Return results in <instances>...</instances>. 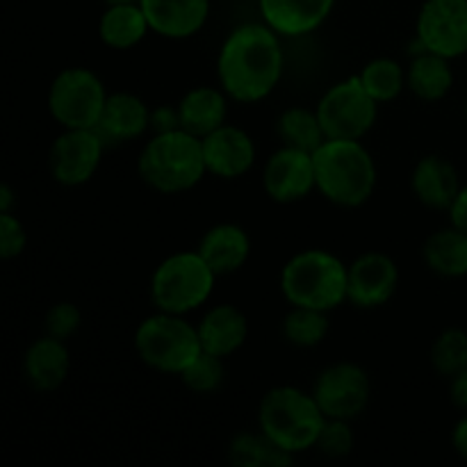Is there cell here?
<instances>
[{"mask_svg":"<svg viewBox=\"0 0 467 467\" xmlns=\"http://www.w3.org/2000/svg\"><path fill=\"white\" fill-rule=\"evenodd\" d=\"M281 35L267 23L237 26L217 55L219 87L237 103H260L283 78Z\"/></svg>","mask_w":467,"mask_h":467,"instance_id":"6da1fadb","label":"cell"},{"mask_svg":"<svg viewBox=\"0 0 467 467\" xmlns=\"http://www.w3.org/2000/svg\"><path fill=\"white\" fill-rule=\"evenodd\" d=\"M317 192L337 208L354 210L377 190V162L360 140H327L313 153Z\"/></svg>","mask_w":467,"mask_h":467,"instance_id":"7a4b0ae2","label":"cell"},{"mask_svg":"<svg viewBox=\"0 0 467 467\" xmlns=\"http://www.w3.org/2000/svg\"><path fill=\"white\" fill-rule=\"evenodd\" d=\"M208 173L203 144L192 132H160L144 144L137 158V176L160 194H182L199 185Z\"/></svg>","mask_w":467,"mask_h":467,"instance_id":"3957f363","label":"cell"},{"mask_svg":"<svg viewBox=\"0 0 467 467\" xmlns=\"http://www.w3.org/2000/svg\"><path fill=\"white\" fill-rule=\"evenodd\" d=\"M278 285L290 306L331 313L347 304V265L327 249H304L283 265Z\"/></svg>","mask_w":467,"mask_h":467,"instance_id":"277c9868","label":"cell"},{"mask_svg":"<svg viewBox=\"0 0 467 467\" xmlns=\"http://www.w3.org/2000/svg\"><path fill=\"white\" fill-rule=\"evenodd\" d=\"M327 415L315 401L313 392L296 386H276L263 395L258 404V429L290 454L315 450Z\"/></svg>","mask_w":467,"mask_h":467,"instance_id":"5b68a950","label":"cell"},{"mask_svg":"<svg viewBox=\"0 0 467 467\" xmlns=\"http://www.w3.org/2000/svg\"><path fill=\"white\" fill-rule=\"evenodd\" d=\"M135 354L146 368L160 374L181 377L192 360L203 351L199 328L187 322L185 315L155 310L135 328Z\"/></svg>","mask_w":467,"mask_h":467,"instance_id":"8992f818","label":"cell"},{"mask_svg":"<svg viewBox=\"0 0 467 467\" xmlns=\"http://www.w3.org/2000/svg\"><path fill=\"white\" fill-rule=\"evenodd\" d=\"M217 278L199 251H178L155 267L150 301L155 310L187 317L213 296Z\"/></svg>","mask_w":467,"mask_h":467,"instance_id":"52a82bcc","label":"cell"},{"mask_svg":"<svg viewBox=\"0 0 467 467\" xmlns=\"http://www.w3.org/2000/svg\"><path fill=\"white\" fill-rule=\"evenodd\" d=\"M108 89L91 68L68 67L53 78L46 105L62 128H96L103 114Z\"/></svg>","mask_w":467,"mask_h":467,"instance_id":"ba28073f","label":"cell"},{"mask_svg":"<svg viewBox=\"0 0 467 467\" xmlns=\"http://www.w3.org/2000/svg\"><path fill=\"white\" fill-rule=\"evenodd\" d=\"M315 112L327 140H363L377 123L379 103L368 94L358 76H349L324 91Z\"/></svg>","mask_w":467,"mask_h":467,"instance_id":"9c48e42d","label":"cell"},{"mask_svg":"<svg viewBox=\"0 0 467 467\" xmlns=\"http://www.w3.org/2000/svg\"><path fill=\"white\" fill-rule=\"evenodd\" d=\"M310 392L327 418L354 422L368 410L372 400V381L358 363L340 360L317 374Z\"/></svg>","mask_w":467,"mask_h":467,"instance_id":"30bf717a","label":"cell"},{"mask_svg":"<svg viewBox=\"0 0 467 467\" xmlns=\"http://www.w3.org/2000/svg\"><path fill=\"white\" fill-rule=\"evenodd\" d=\"M96 128H64L48 150L50 176L62 187H80L96 176L105 153Z\"/></svg>","mask_w":467,"mask_h":467,"instance_id":"8fae6325","label":"cell"},{"mask_svg":"<svg viewBox=\"0 0 467 467\" xmlns=\"http://www.w3.org/2000/svg\"><path fill=\"white\" fill-rule=\"evenodd\" d=\"M415 32L429 53L447 59L463 57L467 53V0H424Z\"/></svg>","mask_w":467,"mask_h":467,"instance_id":"7c38bea8","label":"cell"},{"mask_svg":"<svg viewBox=\"0 0 467 467\" xmlns=\"http://www.w3.org/2000/svg\"><path fill=\"white\" fill-rule=\"evenodd\" d=\"M400 290V267L383 251H365L347 265V301L358 310L383 308Z\"/></svg>","mask_w":467,"mask_h":467,"instance_id":"4fadbf2b","label":"cell"},{"mask_svg":"<svg viewBox=\"0 0 467 467\" xmlns=\"http://www.w3.org/2000/svg\"><path fill=\"white\" fill-rule=\"evenodd\" d=\"M263 190L274 203L292 205L304 201L310 192L317 190L313 153L292 146L274 150L263 167Z\"/></svg>","mask_w":467,"mask_h":467,"instance_id":"5bb4252c","label":"cell"},{"mask_svg":"<svg viewBox=\"0 0 467 467\" xmlns=\"http://www.w3.org/2000/svg\"><path fill=\"white\" fill-rule=\"evenodd\" d=\"M203 144V158L208 173L223 178V181H235L246 176L254 169L258 149H255L254 137L242 128L223 123L214 132L201 140Z\"/></svg>","mask_w":467,"mask_h":467,"instance_id":"9a60e30c","label":"cell"},{"mask_svg":"<svg viewBox=\"0 0 467 467\" xmlns=\"http://www.w3.org/2000/svg\"><path fill=\"white\" fill-rule=\"evenodd\" d=\"M461 187L463 182H461L459 169L442 155H424L410 171L413 196L424 208L436 210V213H450Z\"/></svg>","mask_w":467,"mask_h":467,"instance_id":"2e32d148","label":"cell"},{"mask_svg":"<svg viewBox=\"0 0 467 467\" xmlns=\"http://www.w3.org/2000/svg\"><path fill=\"white\" fill-rule=\"evenodd\" d=\"M150 32L164 39L199 35L210 16V0H140Z\"/></svg>","mask_w":467,"mask_h":467,"instance_id":"e0dca14e","label":"cell"},{"mask_svg":"<svg viewBox=\"0 0 467 467\" xmlns=\"http://www.w3.org/2000/svg\"><path fill=\"white\" fill-rule=\"evenodd\" d=\"M21 368L30 390L41 395L55 392L71 374V351L64 340L44 336L27 347Z\"/></svg>","mask_w":467,"mask_h":467,"instance_id":"ac0fdd59","label":"cell"},{"mask_svg":"<svg viewBox=\"0 0 467 467\" xmlns=\"http://www.w3.org/2000/svg\"><path fill=\"white\" fill-rule=\"evenodd\" d=\"M146 130H150V108L144 99L132 91L108 94L103 114L96 126V132L103 137L105 146L140 140Z\"/></svg>","mask_w":467,"mask_h":467,"instance_id":"d6986e66","label":"cell"},{"mask_svg":"<svg viewBox=\"0 0 467 467\" xmlns=\"http://www.w3.org/2000/svg\"><path fill=\"white\" fill-rule=\"evenodd\" d=\"M260 16L281 36H304L319 30L336 0H258Z\"/></svg>","mask_w":467,"mask_h":467,"instance_id":"ffe728a7","label":"cell"},{"mask_svg":"<svg viewBox=\"0 0 467 467\" xmlns=\"http://www.w3.org/2000/svg\"><path fill=\"white\" fill-rule=\"evenodd\" d=\"M219 278L240 272L251 258V237L240 223L222 222L210 226L196 246Z\"/></svg>","mask_w":467,"mask_h":467,"instance_id":"44dd1931","label":"cell"},{"mask_svg":"<svg viewBox=\"0 0 467 467\" xmlns=\"http://www.w3.org/2000/svg\"><path fill=\"white\" fill-rule=\"evenodd\" d=\"M196 328L203 351L219 358L237 354L249 340V319L233 304H217L205 310Z\"/></svg>","mask_w":467,"mask_h":467,"instance_id":"7402d4cb","label":"cell"},{"mask_svg":"<svg viewBox=\"0 0 467 467\" xmlns=\"http://www.w3.org/2000/svg\"><path fill=\"white\" fill-rule=\"evenodd\" d=\"M178 114H181V128L203 140L210 132L222 128L228 119V94L222 87H192L181 100H178Z\"/></svg>","mask_w":467,"mask_h":467,"instance_id":"603a6c76","label":"cell"},{"mask_svg":"<svg viewBox=\"0 0 467 467\" xmlns=\"http://www.w3.org/2000/svg\"><path fill=\"white\" fill-rule=\"evenodd\" d=\"M422 260L441 278L467 276V233L456 226L433 231L422 244Z\"/></svg>","mask_w":467,"mask_h":467,"instance_id":"cb8c5ba5","label":"cell"},{"mask_svg":"<svg viewBox=\"0 0 467 467\" xmlns=\"http://www.w3.org/2000/svg\"><path fill=\"white\" fill-rule=\"evenodd\" d=\"M454 82L456 76L451 68V59L429 53V50L415 55L406 67V85L413 91V96H418L424 103H438L445 99Z\"/></svg>","mask_w":467,"mask_h":467,"instance_id":"d4e9b609","label":"cell"},{"mask_svg":"<svg viewBox=\"0 0 467 467\" xmlns=\"http://www.w3.org/2000/svg\"><path fill=\"white\" fill-rule=\"evenodd\" d=\"M150 27L140 3L108 5L100 14L99 36L112 50H130L144 41Z\"/></svg>","mask_w":467,"mask_h":467,"instance_id":"484cf974","label":"cell"},{"mask_svg":"<svg viewBox=\"0 0 467 467\" xmlns=\"http://www.w3.org/2000/svg\"><path fill=\"white\" fill-rule=\"evenodd\" d=\"M226 454L233 467H290L295 463V454L278 447L260 429L233 436Z\"/></svg>","mask_w":467,"mask_h":467,"instance_id":"4316f807","label":"cell"},{"mask_svg":"<svg viewBox=\"0 0 467 467\" xmlns=\"http://www.w3.org/2000/svg\"><path fill=\"white\" fill-rule=\"evenodd\" d=\"M276 135L281 146H292L306 153H315L327 141V132L317 112L308 108L283 109L276 119Z\"/></svg>","mask_w":467,"mask_h":467,"instance_id":"83f0119b","label":"cell"},{"mask_svg":"<svg viewBox=\"0 0 467 467\" xmlns=\"http://www.w3.org/2000/svg\"><path fill=\"white\" fill-rule=\"evenodd\" d=\"M331 331V317L324 310L290 306L281 324V333L287 345L296 349H315L327 340Z\"/></svg>","mask_w":467,"mask_h":467,"instance_id":"f1b7e54d","label":"cell"},{"mask_svg":"<svg viewBox=\"0 0 467 467\" xmlns=\"http://www.w3.org/2000/svg\"><path fill=\"white\" fill-rule=\"evenodd\" d=\"M360 82L368 89V94L377 100L379 105L392 103L409 89L406 85V68L392 57L369 59L358 73Z\"/></svg>","mask_w":467,"mask_h":467,"instance_id":"f546056e","label":"cell"},{"mask_svg":"<svg viewBox=\"0 0 467 467\" xmlns=\"http://www.w3.org/2000/svg\"><path fill=\"white\" fill-rule=\"evenodd\" d=\"M433 372L445 379H454L467 368V331L459 327H450L438 333L429 351Z\"/></svg>","mask_w":467,"mask_h":467,"instance_id":"4dcf8cb0","label":"cell"},{"mask_svg":"<svg viewBox=\"0 0 467 467\" xmlns=\"http://www.w3.org/2000/svg\"><path fill=\"white\" fill-rule=\"evenodd\" d=\"M223 379H226L223 358L208 354V351H201L192 360L190 368L181 374L182 386L194 395H213L223 386Z\"/></svg>","mask_w":467,"mask_h":467,"instance_id":"1f68e13d","label":"cell"},{"mask_svg":"<svg viewBox=\"0 0 467 467\" xmlns=\"http://www.w3.org/2000/svg\"><path fill=\"white\" fill-rule=\"evenodd\" d=\"M354 447L356 436L349 420L327 418L317 441H315V450L327 459H347L354 451Z\"/></svg>","mask_w":467,"mask_h":467,"instance_id":"d6a6232c","label":"cell"},{"mask_svg":"<svg viewBox=\"0 0 467 467\" xmlns=\"http://www.w3.org/2000/svg\"><path fill=\"white\" fill-rule=\"evenodd\" d=\"M82 327V313L76 304L71 301H59L48 308L44 317V331L46 336L57 337V340H71Z\"/></svg>","mask_w":467,"mask_h":467,"instance_id":"836d02e7","label":"cell"},{"mask_svg":"<svg viewBox=\"0 0 467 467\" xmlns=\"http://www.w3.org/2000/svg\"><path fill=\"white\" fill-rule=\"evenodd\" d=\"M27 246V233L14 213H0V258L14 260L23 255Z\"/></svg>","mask_w":467,"mask_h":467,"instance_id":"e575fe53","label":"cell"},{"mask_svg":"<svg viewBox=\"0 0 467 467\" xmlns=\"http://www.w3.org/2000/svg\"><path fill=\"white\" fill-rule=\"evenodd\" d=\"M178 128H181V114H178V108L160 105V108L150 109V130H153V135L178 130Z\"/></svg>","mask_w":467,"mask_h":467,"instance_id":"d590c367","label":"cell"},{"mask_svg":"<svg viewBox=\"0 0 467 467\" xmlns=\"http://www.w3.org/2000/svg\"><path fill=\"white\" fill-rule=\"evenodd\" d=\"M447 214H450L451 226L461 228V231L467 233V185L461 187L459 196H456L454 205H451Z\"/></svg>","mask_w":467,"mask_h":467,"instance_id":"8d00e7d4","label":"cell"},{"mask_svg":"<svg viewBox=\"0 0 467 467\" xmlns=\"http://www.w3.org/2000/svg\"><path fill=\"white\" fill-rule=\"evenodd\" d=\"M451 447H454L456 454L467 463V413L459 418V422L451 429Z\"/></svg>","mask_w":467,"mask_h":467,"instance_id":"74e56055","label":"cell"},{"mask_svg":"<svg viewBox=\"0 0 467 467\" xmlns=\"http://www.w3.org/2000/svg\"><path fill=\"white\" fill-rule=\"evenodd\" d=\"M451 401H454L456 409H461L463 413H467V368L461 374H456L451 379V388H450Z\"/></svg>","mask_w":467,"mask_h":467,"instance_id":"f35d334b","label":"cell"},{"mask_svg":"<svg viewBox=\"0 0 467 467\" xmlns=\"http://www.w3.org/2000/svg\"><path fill=\"white\" fill-rule=\"evenodd\" d=\"M14 205H16V192L9 182L0 185V213H14Z\"/></svg>","mask_w":467,"mask_h":467,"instance_id":"ab89813d","label":"cell"},{"mask_svg":"<svg viewBox=\"0 0 467 467\" xmlns=\"http://www.w3.org/2000/svg\"><path fill=\"white\" fill-rule=\"evenodd\" d=\"M105 5H123V3H140V0H103Z\"/></svg>","mask_w":467,"mask_h":467,"instance_id":"60d3db41","label":"cell"},{"mask_svg":"<svg viewBox=\"0 0 467 467\" xmlns=\"http://www.w3.org/2000/svg\"><path fill=\"white\" fill-rule=\"evenodd\" d=\"M465 119H467V100H465Z\"/></svg>","mask_w":467,"mask_h":467,"instance_id":"b9f144b4","label":"cell"}]
</instances>
